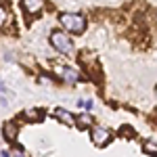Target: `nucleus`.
I'll return each instance as SVG.
<instances>
[{"label":"nucleus","instance_id":"obj_1","mask_svg":"<svg viewBox=\"0 0 157 157\" xmlns=\"http://www.w3.org/2000/svg\"><path fill=\"white\" fill-rule=\"evenodd\" d=\"M61 23L67 32L71 34H82L86 29V19L80 15V13H61Z\"/></svg>","mask_w":157,"mask_h":157},{"label":"nucleus","instance_id":"obj_2","mask_svg":"<svg viewBox=\"0 0 157 157\" xmlns=\"http://www.w3.org/2000/svg\"><path fill=\"white\" fill-rule=\"evenodd\" d=\"M50 44L59 50V52H65V55H67V52H71V48H73L69 36H67V34H63V32H59V29L50 34Z\"/></svg>","mask_w":157,"mask_h":157},{"label":"nucleus","instance_id":"obj_3","mask_svg":"<svg viewBox=\"0 0 157 157\" xmlns=\"http://www.w3.org/2000/svg\"><path fill=\"white\" fill-rule=\"evenodd\" d=\"M90 138H92V143L98 147H105L111 140V132H109L107 128H101V126H92L90 128Z\"/></svg>","mask_w":157,"mask_h":157},{"label":"nucleus","instance_id":"obj_4","mask_svg":"<svg viewBox=\"0 0 157 157\" xmlns=\"http://www.w3.org/2000/svg\"><path fill=\"white\" fill-rule=\"evenodd\" d=\"M21 6L27 13V17H36L44 9V0H21Z\"/></svg>","mask_w":157,"mask_h":157},{"label":"nucleus","instance_id":"obj_5","mask_svg":"<svg viewBox=\"0 0 157 157\" xmlns=\"http://www.w3.org/2000/svg\"><path fill=\"white\" fill-rule=\"evenodd\" d=\"M17 132H19V126H17V121H6L4 126H2V134H4V138L13 143V140H17Z\"/></svg>","mask_w":157,"mask_h":157},{"label":"nucleus","instance_id":"obj_6","mask_svg":"<svg viewBox=\"0 0 157 157\" xmlns=\"http://www.w3.org/2000/svg\"><path fill=\"white\" fill-rule=\"evenodd\" d=\"M61 78H63L67 84H75V82L80 80V73L75 71V69H71V67H63V69H61Z\"/></svg>","mask_w":157,"mask_h":157},{"label":"nucleus","instance_id":"obj_7","mask_svg":"<svg viewBox=\"0 0 157 157\" xmlns=\"http://www.w3.org/2000/svg\"><path fill=\"white\" fill-rule=\"evenodd\" d=\"M55 117L61 120V121H65L67 126H75V117H73L69 111H65V109H57V111H55Z\"/></svg>","mask_w":157,"mask_h":157},{"label":"nucleus","instance_id":"obj_8","mask_svg":"<svg viewBox=\"0 0 157 157\" xmlns=\"http://www.w3.org/2000/svg\"><path fill=\"white\" fill-rule=\"evenodd\" d=\"M92 124H94V120H92V115H88V113H82V115L75 117V126H78V128H92Z\"/></svg>","mask_w":157,"mask_h":157},{"label":"nucleus","instance_id":"obj_9","mask_svg":"<svg viewBox=\"0 0 157 157\" xmlns=\"http://www.w3.org/2000/svg\"><path fill=\"white\" fill-rule=\"evenodd\" d=\"M21 117L29 120V121H40L42 120V111L40 109H25L23 113H21Z\"/></svg>","mask_w":157,"mask_h":157},{"label":"nucleus","instance_id":"obj_10","mask_svg":"<svg viewBox=\"0 0 157 157\" xmlns=\"http://www.w3.org/2000/svg\"><path fill=\"white\" fill-rule=\"evenodd\" d=\"M143 151H145L147 155H151V157H157V143H153V140H147L145 145H143Z\"/></svg>","mask_w":157,"mask_h":157},{"label":"nucleus","instance_id":"obj_11","mask_svg":"<svg viewBox=\"0 0 157 157\" xmlns=\"http://www.w3.org/2000/svg\"><path fill=\"white\" fill-rule=\"evenodd\" d=\"M120 134H121V136H128V138H132V136H134V128H130V126H121Z\"/></svg>","mask_w":157,"mask_h":157},{"label":"nucleus","instance_id":"obj_12","mask_svg":"<svg viewBox=\"0 0 157 157\" xmlns=\"http://www.w3.org/2000/svg\"><path fill=\"white\" fill-rule=\"evenodd\" d=\"M6 19H9V13H6V9H4V6H0V25L6 23Z\"/></svg>","mask_w":157,"mask_h":157},{"label":"nucleus","instance_id":"obj_13","mask_svg":"<svg viewBox=\"0 0 157 157\" xmlns=\"http://www.w3.org/2000/svg\"><path fill=\"white\" fill-rule=\"evenodd\" d=\"M15 157H23V153L21 151H15Z\"/></svg>","mask_w":157,"mask_h":157},{"label":"nucleus","instance_id":"obj_14","mask_svg":"<svg viewBox=\"0 0 157 157\" xmlns=\"http://www.w3.org/2000/svg\"><path fill=\"white\" fill-rule=\"evenodd\" d=\"M0 157H11V155H9L6 151H2V153H0Z\"/></svg>","mask_w":157,"mask_h":157},{"label":"nucleus","instance_id":"obj_15","mask_svg":"<svg viewBox=\"0 0 157 157\" xmlns=\"http://www.w3.org/2000/svg\"><path fill=\"white\" fill-rule=\"evenodd\" d=\"M0 92H4V84L2 82H0Z\"/></svg>","mask_w":157,"mask_h":157}]
</instances>
